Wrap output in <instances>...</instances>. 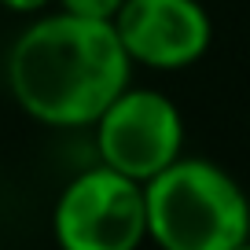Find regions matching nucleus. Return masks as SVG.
Listing matches in <instances>:
<instances>
[{
    "instance_id": "obj_5",
    "label": "nucleus",
    "mask_w": 250,
    "mask_h": 250,
    "mask_svg": "<svg viewBox=\"0 0 250 250\" xmlns=\"http://www.w3.org/2000/svg\"><path fill=\"white\" fill-rule=\"evenodd\" d=\"M114 30L133 66L155 74L188 70L213 48V15L203 0H125Z\"/></svg>"
},
{
    "instance_id": "obj_6",
    "label": "nucleus",
    "mask_w": 250,
    "mask_h": 250,
    "mask_svg": "<svg viewBox=\"0 0 250 250\" xmlns=\"http://www.w3.org/2000/svg\"><path fill=\"white\" fill-rule=\"evenodd\" d=\"M55 8L81 19H96V22H114L118 11L125 8V0H55Z\"/></svg>"
},
{
    "instance_id": "obj_2",
    "label": "nucleus",
    "mask_w": 250,
    "mask_h": 250,
    "mask_svg": "<svg viewBox=\"0 0 250 250\" xmlns=\"http://www.w3.org/2000/svg\"><path fill=\"white\" fill-rule=\"evenodd\" d=\"M144 199L158 250H232L250 239L247 188L213 158L180 155L144 184Z\"/></svg>"
},
{
    "instance_id": "obj_3",
    "label": "nucleus",
    "mask_w": 250,
    "mask_h": 250,
    "mask_svg": "<svg viewBox=\"0 0 250 250\" xmlns=\"http://www.w3.org/2000/svg\"><path fill=\"white\" fill-rule=\"evenodd\" d=\"M59 250H140L147 243L144 184L96 162L74 173L52 206Z\"/></svg>"
},
{
    "instance_id": "obj_4",
    "label": "nucleus",
    "mask_w": 250,
    "mask_h": 250,
    "mask_svg": "<svg viewBox=\"0 0 250 250\" xmlns=\"http://www.w3.org/2000/svg\"><path fill=\"white\" fill-rule=\"evenodd\" d=\"M188 125L177 100L155 85H129L92 125L96 158L147 184L184 155Z\"/></svg>"
},
{
    "instance_id": "obj_8",
    "label": "nucleus",
    "mask_w": 250,
    "mask_h": 250,
    "mask_svg": "<svg viewBox=\"0 0 250 250\" xmlns=\"http://www.w3.org/2000/svg\"><path fill=\"white\" fill-rule=\"evenodd\" d=\"M232 250H250V239H243L239 247H232Z\"/></svg>"
},
{
    "instance_id": "obj_7",
    "label": "nucleus",
    "mask_w": 250,
    "mask_h": 250,
    "mask_svg": "<svg viewBox=\"0 0 250 250\" xmlns=\"http://www.w3.org/2000/svg\"><path fill=\"white\" fill-rule=\"evenodd\" d=\"M0 8L11 11V15L33 19V15H41V11H52V8H55V0H0Z\"/></svg>"
},
{
    "instance_id": "obj_1",
    "label": "nucleus",
    "mask_w": 250,
    "mask_h": 250,
    "mask_svg": "<svg viewBox=\"0 0 250 250\" xmlns=\"http://www.w3.org/2000/svg\"><path fill=\"white\" fill-rule=\"evenodd\" d=\"M114 22L70 11H41L15 33L4 81L26 118L48 129H92L96 118L133 85Z\"/></svg>"
}]
</instances>
